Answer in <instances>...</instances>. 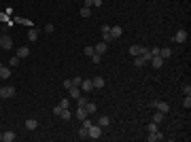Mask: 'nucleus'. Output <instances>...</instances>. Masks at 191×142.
<instances>
[{
	"instance_id": "obj_1",
	"label": "nucleus",
	"mask_w": 191,
	"mask_h": 142,
	"mask_svg": "<svg viewBox=\"0 0 191 142\" xmlns=\"http://www.w3.org/2000/svg\"><path fill=\"white\" fill-rule=\"evenodd\" d=\"M102 136V127L98 125V123H91V127H89V131H87V138H100Z\"/></svg>"
},
{
	"instance_id": "obj_2",
	"label": "nucleus",
	"mask_w": 191,
	"mask_h": 142,
	"mask_svg": "<svg viewBox=\"0 0 191 142\" xmlns=\"http://www.w3.org/2000/svg\"><path fill=\"white\" fill-rule=\"evenodd\" d=\"M13 95H15V87H13V85L0 87V98H13Z\"/></svg>"
},
{
	"instance_id": "obj_3",
	"label": "nucleus",
	"mask_w": 191,
	"mask_h": 142,
	"mask_svg": "<svg viewBox=\"0 0 191 142\" xmlns=\"http://www.w3.org/2000/svg\"><path fill=\"white\" fill-rule=\"evenodd\" d=\"M151 106L155 108V110H159V112H168V110H170V104H168V102H159V100L151 102Z\"/></svg>"
},
{
	"instance_id": "obj_4",
	"label": "nucleus",
	"mask_w": 191,
	"mask_h": 142,
	"mask_svg": "<svg viewBox=\"0 0 191 142\" xmlns=\"http://www.w3.org/2000/svg\"><path fill=\"white\" fill-rule=\"evenodd\" d=\"M0 47L2 49H7V51H9V49L13 47V38L9 34H4V36H0Z\"/></svg>"
},
{
	"instance_id": "obj_5",
	"label": "nucleus",
	"mask_w": 191,
	"mask_h": 142,
	"mask_svg": "<svg viewBox=\"0 0 191 142\" xmlns=\"http://www.w3.org/2000/svg\"><path fill=\"white\" fill-rule=\"evenodd\" d=\"M144 51H147V47H142V45H132V47H130L132 57H136V55H142Z\"/></svg>"
},
{
	"instance_id": "obj_6",
	"label": "nucleus",
	"mask_w": 191,
	"mask_h": 142,
	"mask_svg": "<svg viewBox=\"0 0 191 142\" xmlns=\"http://www.w3.org/2000/svg\"><path fill=\"white\" fill-rule=\"evenodd\" d=\"M68 94H70L72 100H77V98L83 95V91H81V87H74V85H72V87H68Z\"/></svg>"
},
{
	"instance_id": "obj_7",
	"label": "nucleus",
	"mask_w": 191,
	"mask_h": 142,
	"mask_svg": "<svg viewBox=\"0 0 191 142\" xmlns=\"http://www.w3.org/2000/svg\"><path fill=\"white\" fill-rule=\"evenodd\" d=\"M172 40H174V43H185V40H187V32H185V30H179L176 34L172 36Z\"/></svg>"
},
{
	"instance_id": "obj_8",
	"label": "nucleus",
	"mask_w": 191,
	"mask_h": 142,
	"mask_svg": "<svg viewBox=\"0 0 191 142\" xmlns=\"http://www.w3.org/2000/svg\"><path fill=\"white\" fill-rule=\"evenodd\" d=\"M147 140L149 142H159V140H164V134H161V131H151V136H147Z\"/></svg>"
},
{
	"instance_id": "obj_9",
	"label": "nucleus",
	"mask_w": 191,
	"mask_h": 142,
	"mask_svg": "<svg viewBox=\"0 0 191 142\" xmlns=\"http://www.w3.org/2000/svg\"><path fill=\"white\" fill-rule=\"evenodd\" d=\"M91 89H94V83H91L89 79H85L83 83H81V91H83V94H89Z\"/></svg>"
},
{
	"instance_id": "obj_10",
	"label": "nucleus",
	"mask_w": 191,
	"mask_h": 142,
	"mask_svg": "<svg viewBox=\"0 0 191 142\" xmlns=\"http://www.w3.org/2000/svg\"><path fill=\"white\" fill-rule=\"evenodd\" d=\"M106 49H108V45L102 40V43H98V45L94 47V51H96V53H100V55H104V53H106Z\"/></svg>"
},
{
	"instance_id": "obj_11",
	"label": "nucleus",
	"mask_w": 191,
	"mask_h": 142,
	"mask_svg": "<svg viewBox=\"0 0 191 142\" xmlns=\"http://www.w3.org/2000/svg\"><path fill=\"white\" fill-rule=\"evenodd\" d=\"M28 55H30V49H28V47H19V49H17V57H19V59H26Z\"/></svg>"
},
{
	"instance_id": "obj_12",
	"label": "nucleus",
	"mask_w": 191,
	"mask_h": 142,
	"mask_svg": "<svg viewBox=\"0 0 191 142\" xmlns=\"http://www.w3.org/2000/svg\"><path fill=\"white\" fill-rule=\"evenodd\" d=\"M91 83H94V89H102V87H104V79H102V76H96V79H91Z\"/></svg>"
},
{
	"instance_id": "obj_13",
	"label": "nucleus",
	"mask_w": 191,
	"mask_h": 142,
	"mask_svg": "<svg viewBox=\"0 0 191 142\" xmlns=\"http://www.w3.org/2000/svg\"><path fill=\"white\" fill-rule=\"evenodd\" d=\"M98 125H100V127H108V125H110V117L102 115V117L98 119Z\"/></svg>"
},
{
	"instance_id": "obj_14",
	"label": "nucleus",
	"mask_w": 191,
	"mask_h": 142,
	"mask_svg": "<svg viewBox=\"0 0 191 142\" xmlns=\"http://www.w3.org/2000/svg\"><path fill=\"white\" fill-rule=\"evenodd\" d=\"M15 138H17V136H15V131H11V130H9V131H4V134H2V140H4V142H13V140H15Z\"/></svg>"
},
{
	"instance_id": "obj_15",
	"label": "nucleus",
	"mask_w": 191,
	"mask_h": 142,
	"mask_svg": "<svg viewBox=\"0 0 191 142\" xmlns=\"http://www.w3.org/2000/svg\"><path fill=\"white\" fill-rule=\"evenodd\" d=\"M149 62L153 64V68H161V66H164V59L159 57V55H155V57H151Z\"/></svg>"
},
{
	"instance_id": "obj_16",
	"label": "nucleus",
	"mask_w": 191,
	"mask_h": 142,
	"mask_svg": "<svg viewBox=\"0 0 191 142\" xmlns=\"http://www.w3.org/2000/svg\"><path fill=\"white\" fill-rule=\"evenodd\" d=\"M159 57H161V59H168V57H172V51H170V47H164V49H159Z\"/></svg>"
},
{
	"instance_id": "obj_17",
	"label": "nucleus",
	"mask_w": 191,
	"mask_h": 142,
	"mask_svg": "<svg viewBox=\"0 0 191 142\" xmlns=\"http://www.w3.org/2000/svg\"><path fill=\"white\" fill-rule=\"evenodd\" d=\"M28 40H30V43H36V40H38V30H36V28H32V30L28 32Z\"/></svg>"
},
{
	"instance_id": "obj_18",
	"label": "nucleus",
	"mask_w": 191,
	"mask_h": 142,
	"mask_svg": "<svg viewBox=\"0 0 191 142\" xmlns=\"http://www.w3.org/2000/svg\"><path fill=\"white\" fill-rule=\"evenodd\" d=\"M36 127H38L36 119H26V130H36Z\"/></svg>"
},
{
	"instance_id": "obj_19",
	"label": "nucleus",
	"mask_w": 191,
	"mask_h": 142,
	"mask_svg": "<svg viewBox=\"0 0 191 142\" xmlns=\"http://www.w3.org/2000/svg\"><path fill=\"white\" fill-rule=\"evenodd\" d=\"M121 34H123V30H121V25H115V28H110V36H113V38H119Z\"/></svg>"
},
{
	"instance_id": "obj_20",
	"label": "nucleus",
	"mask_w": 191,
	"mask_h": 142,
	"mask_svg": "<svg viewBox=\"0 0 191 142\" xmlns=\"http://www.w3.org/2000/svg\"><path fill=\"white\" fill-rule=\"evenodd\" d=\"M9 76H11V70H9L7 66L0 64V79H9Z\"/></svg>"
},
{
	"instance_id": "obj_21",
	"label": "nucleus",
	"mask_w": 191,
	"mask_h": 142,
	"mask_svg": "<svg viewBox=\"0 0 191 142\" xmlns=\"http://www.w3.org/2000/svg\"><path fill=\"white\" fill-rule=\"evenodd\" d=\"M85 110H87V115H94L96 110H98V106H96L94 102H87V104H85Z\"/></svg>"
},
{
	"instance_id": "obj_22",
	"label": "nucleus",
	"mask_w": 191,
	"mask_h": 142,
	"mask_svg": "<svg viewBox=\"0 0 191 142\" xmlns=\"http://www.w3.org/2000/svg\"><path fill=\"white\" fill-rule=\"evenodd\" d=\"M164 119H166V112H159V110H157L155 115H153V121H155L157 125H159V123H161V121H164Z\"/></svg>"
},
{
	"instance_id": "obj_23",
	"label": "nucleus",
	"mask_w": 191,
	"mask_h": 142,
	"mask_svg": "<svg viewBox=\"0 0 191 142\" xmlns=\"http://www.w3.org/2000/svg\"><path fill=\"white\" fill-rule=\"evenodd\" d=\"M85 117H87V110H85V108H81V106H79V108H77V119H81V121H83Z\"/></svg>"
},
{
	"instance_id": "obj_24",
	"label": "nucleus",
	"mask_w": 191,
	"mask_h": 142,
	"mask_svg": "<svg viewBox=\"0 0 191 142\" xmlns=\"http://www.w3.org/2000/svg\"><path fill=\"white\" fill-rule=\"evenodd\" d=\"M60 117H62V119H64V121H68V119H70V117H72V115H70V110H68V108H62V112H60Z\"/></svg>"
},
{
	"instance_id": "obj_25",
	"label": "nucleus",
	"mask_w": 191,
	"mask_h": 142,
	"mask_svg": "<svg viewBox=\"0 0 191 142\" xmlns=\"http://www.w3.org/2000/svg\"><path fill=\"white\" fill-rule=\"evenodd\" d=\"M81 17H91V7H83L81 9Z\"/></svg>"
},
{
	"instance_id": "obj_26",
	"label": "nucleus",
	"mask_w": 191,
	"mask_h": 142,
	"mask_svg": "<svg viewBox=\"0 0 191 142\" xmlns=\"http://www.w3.org/2000/svg\"><path fill=\"white\" fill-rule=\"evenodd\" d=\"M183 108H191V95H185V100H183Z\"/></svg>"
},
{
	"instance_id": "obj_27",
	"label": "nucleus",
	"mask_w": 191,
	"mask_h": 142,
	"mask_svg": "<svg viewBox=\"0 0 191 142\" xmlns=\"http://www.w3.org/2000/svg\"><path fill=\"white\" fill-rule=\"evenodd\" d=\"M70 81H72L74 87H81V83H83V79H81V76H74V79H70Z\"/></svg>"
},
{
	"instance_id": "obj_28",
	"label": "nucleus",
	"mask_w": 191,
	"mask_h": 142,
	"mask_svg": "<svg viewBox=\"0 0 191 142\" xmlns=\"http://www.w3.org/2000/svg\"><path fill=\"white\" fill-rule=\"evenodd\" d=\"M100 59H102V55H100V53H94V55H91V64H100Z\"/></svg>"
},
{
	"instance_id": "obj_29",
	"label": "nucleus",
	"mask_w": 191,
	"mask_h": 142,
	"mask_svg": "<svg viewBox=\"0 0 191 142\" xmlns=\"http://www.w3.org/2000/svg\"><path fill=\"white\" fill-rule=\"evenodd\" d=\"M87 131H89V127H81V130H79V136H81V138H87Z\"/></svg>"
},
{
	"instance_id": "obj_30",
	"label": "nucleus",
	"mask_w": 191,
	"mask_h": 142,
	"mask_svg": "<svg viewBox=\"0 0 191 142\" xmlns=\"http://www.w3.org/2000/svg\"><path fill=\"white\" fill-rule=\"evenodd\" d=\"M83 51H85V55H87V57H91V55L96 53V51H94V47H85Z\"/></svg>"
},
{
	"instance_id": "obj_31",
	"label": "nucleus",
	"mask_w": 191,
	"mask_h": 142,
	"mask_svg": "<svg viewBox=\"0 0 191 142\" xmlns=\"http://www.w3.org/2000/svg\"><path fill=\"white\" fill-rule=\"evenodd\" d=\"M9 64H11V66H17V64H19V57H17V55H13V57L9 59Z\"/></svg>"
},
{
	"instance_id": "obj_32",
	"label": "nucleus",
	"mask_w": 191,
	"mask_h": 142,
	"mask_svg": "<svg viewBox=\"0 0 191 142\" xmlns=\"http://www.w3.org/2000/svg\"><path fill=\"white\" fill-rule=\"evenodd\" d=\"M183 94H185V95H191V85H183Z\"/></svg>"
},
{
	"instance_id": "obj_33",
	"label": "nucleus",
	"mask_w": 191,
	"mask_h": 142,
	"mask_svg": "<svg viewBox=\"0 0 191 142\" xmlns=\"http://www.w3.org/2000/svg\"><path fill=\"white\" fill-rule=\"evenodd\" d=\"M68 104H70V102H68V98H64V100H60V108H68Z\"/></svg>"
},
{
	"instance_id": "obj_34",
	"label": "nucleus",
	"mask_w": 191,
	"mask_h": 142,
	"mask_svg": "<svg viewBox=\"0 0 191 142\" xmlns=\"http://www.w3.org/2000/svg\"><path fill=\"white\" fill-rule=\"evenodd\" d=\"M151 131H157V123H155V121L149 123V134H151Z\"/></svg>"
},
{
	"instance_id": "obj_35",
	"label": "nucleus",
	"mask_w": 191,
	"mask_h": 142,
	"mask_svg": "<svg viewBox=\"0 0 191 142\" xmlns=\"http://www.w3.org/2000/svg\"><path fill=\"white\" fill-rule=\"evenodd\" d=\"M149 53L155 57V55H159V47H153V49H149Z\"/></svg>"
},
{
	"instance_id": "obj_36",
	"label": "nucleus",
	"mask_w": 191,
	"mask_h": 142,
	"mask_svg": "<svg viewBox=\"0 0 191 142\" xmlns=\"http://www.w3.org/2000/svg\"><path fill=\"white\" fill-rule=\"evenodd\" d=\"M102 38H104V43H110V40H113V36H110V32H108V34H102Z\"/></svg>"
},
{
	"instance_id": "obj_37",
	"label": "nucleus",
	"mask_w": 191,
	"mask_h": 142,
	"mask_svg": "<svg viewBox=\"0 0 191 142\" xmlns=\"http://www.w3.org/2000/svg\"><path fill=\"white\" fill-rule=\"evenodd\" d=\"M60 112H62V108H60V104H58V106L53 108V115H55V117H60Z\"/></svg>"
},
{
	"instance_id": "obj_38",
	"label": "nucleus",
	"mask_w": 191,
	"mask_h": 142,
	"mask_svg": "<svg viewBox=\"0 0 191 142\" xmlns=\"http://www.w3.org/2000/svg\"><path fill=\"white\" fill-rule=\"evenodd\" d=\"M53 30H55V28H53V24H47V25H45V32H53Z\"/></svg>"
},
{
	"instance_id": "obj_39",
	"label": "nucleus",
	"mask_w": 191,
	"mask_h": 142,
	"mask_svg": "<svg viewBox=\"0 0 191 142\" xmlns=\"http://www.w3.org/2000/svg\"><path fill=\"white\" fill-rule=\"evenodd\" d=\"M110 32V25H102V34H108Z\"/></svg>"
},
{
	"instance_id": "obj_40",
	"label": "nucleus",
	"mask_w": 191,
	"mask_h": 142,
	"mask_svg": "<svg viewBox=\"0 0 191 142\" xmlns=\"http://www.w3.org/2000/svg\"><path fill=\"white\" fill-rule=\"evenodd\" d=\"M62 85H64V87L68 89V87H72V81H68V79H66V81H64V83H62Z\"/></svg>"
},
{
	"instance_id": "obj_41",
	"label": "nucleus",
	"mask_w": 191,
	"mask_h": 142,
	"mask_svg": "<svg viewBox=\"0 0 191 142\" xmlns=\"http://www.w3.org/2000/svg\"><path fill=\"white\" fill-rule=\"evenodd\" d=\"M85 7H94V0H85Z\"/></svg>"
},
{
	"instance_id": "obj_42",
	"label": "nucleus",
	"mask_w": 191,
	"mask_h": 142,
	"mask_svg": "<svg viewBox=\"0 0 191 142\" xmlns=\"http://www.w3.org/2000/svg\"><path fill=\"white\" fill-rule=\"evenodd\" d=\"M94 7H102V0H94Z\"/></svg>"
},
{
	"instance_id": "obj_43",
	"label": "nucleus",
	"mask_w": 191,
	"mask_h": 142,
	"mask_svg": "<svg viewBox=\"0 0 191 142\" xmlns=\"http://www.w3.org/2000/svg\"><path fill=\"white\" fill-rule=\"evenodd\" d=\"M7 19V13H0V21H4Z\"/></svg>"
}]
</instances>
